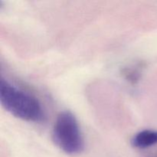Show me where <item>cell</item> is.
<instances>
[{
	"label": "cell",
	"instance_id": "3",
	"mask_svg": "<svg viewBox=\"0 0 157 157\" xmlns=\"http://www.w3.org/2000/svg\"><path fill=\"white\" fill-rule=\"evenodd\" d=\"M157 144V132L145 130L136 133L132 139V144L138 149H146Z\"/></svg>",
	"mask_w": 157,
	"mask_h": 157
},
{
	"label": "cell",
	"instance_id": "1",
	"mask_svg": "<svg viewBox=\"0 0 157 157\" xmlns=\"http://www.w3.org/2000/svg\"><path fill=\"white\" fill-rule=\"evenodd\" d=\"M0 101L8 112L23 121L37 123L44 118L38 100L3 79L0 83Z\"/></svg>",
	"mask_w": 157,
	"mask_h": 157
},
{
	"label": "cell",
	"instance_id": "2",
	"mask_svg": "<svg viewBox=\"0 0 157 157\" xmlns=\"http://www.w3.org/2000/svg\"><path fill=\"white\" fill-rule=\"evenodd\" d=\"M55 145L67 154H78L84 150V144L75 117L64 111L57 117L52 131Z\"/></svg>",
	"mask_w": 157,
	"mask_h": 157
}]
</instances>
